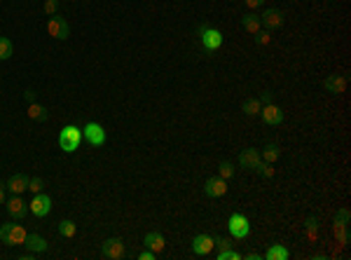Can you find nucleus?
Instances as JSON below:
<instances>
[{"instance_id": "19", "label": "nucleus", "mask_w": 351, "mask_h": 260, "mask_svg": "<svg viewBox=\"0 0 351 260\" xmlns=\"http://www.w3.org/2000/svg\"><path fill=\"white\" fill-rule=\"evenodd\" d=\"M262 258H265V260H288V258H290V253H288L286 246H281V244H272V246L265 251Z\"/></svg>"}, {"instance_id": "35", "label": "nucleus", "mask_w": 351, "mask_h": 260, "mask_svg": "<svg viewBox=\"0 0 351 260\" xmlns=\"http://www.w3.org/2000/svg\"><path fill=\"white\" fill-rule=\"evenodd\" d=\"M335 218H337V221H342V223H349V209H339Z\"/></svg>"}, {"instance_id": "24", "label": "nucleus", "mask_w": 351, "mask_h": 260, "mask_svg": "<svg viewBox=\"0 0 351 260\" xmlns=\"http://www.w3.org/2000/svg\"><path fill=\"white\" fill-rule=\"evenodd\" d=\"M346 225H349V223H342V221H337V218H335V239H337L339 246H346V241H349Z\"/></svg>"}, {"instance_id": "15", "label": "nucleus", "mask_w": 351, "mask_h": 260, "mask_svg": "<svg viewBox=\"0 0 351 260\" xmlns=\"http://www.w3.org/2000/svg\"><path fill=\"white\" fill-rule=\"evenodd\" d=\"M143 244H145L147 248H150V251H153L155 255H160L162 251H164L166 248V239H164V235H162V232H147L145 237H143Z\"/></svg>"}, {"instance_id": "40", "label": "nucleus", "mask_w": 351, "mask_h": 260, "mask_svg": "<svg viewBox=\"0 0 351 260\" xmlns=\"http://www.w3.org/2000/svg\"><path fill=\"white\" fill-rule=\"evenodd\" d=\"M243 258H248V260H260L262 253H248V255H243Z\"/></svg>"}, {"instance_id": "9", "label": "nucleus", "mask_w": 351, "mask_h": 260, "mask_svg": "<svg viewBox=\"0 0 351 260\" xmlns=\"http://www.w3.org/2000/svg\"><path fill=\"white\" fill-rule=\"evenodd\" d=\"M204 192L206 197H225L227 195V181L220 176H213V178H206V183H204Z\"/></svg>"}, {"instance_id": "31", "label": "nucleus", "mask_w": 351, "mask_h": 260, "mask_svg": "<svg viewBox=\"0 0 351 260\" xmlns=\"http://www.w3.org/2000/svg\"><path fill=\"white\" fill-rule=\"evenodd\" d=\"M216 258L218 260H241L243 253H239V251H234V248H227V251H218Z\"/></svg>"}, {"instance_id": "23", "label": "nucleus", "mask_w": 351, "mask_h": 260, "mask_svg": "<svg viewBox=\"0 0 351 260\" xmlns=\"http://www.w3.org/2000/svg\"><path fill=\"white\" fill-rule=\"evenodd\" d=\"M265 162H269V164H274V162H279L281 159V148L276 146V143H269V146L262 148V157Z\"/></svg>"}, {"instance_id": "13", "label": "nucleus", "mask_w": 351, "mask_h": 260, "mask_svg": "<svg viewBox=\"0 0 351 260\" xmlns=\"http://www.w3.org/2000/svg\"><path fill=\"white\" fill-rule=\"evenodd\" d=\"M216 248V239L213 235H197L192 239V251L197 255H209L211 251Z\"/></svg>"}, {"instance_id": "1", "label": "nucleus", "mask_w": 351, "mask_h": 260, "mask_svg": "<svg viewBox=\"0 0 351 260\" xmlns=\"http://www.w3.org/2000/svg\"><path fill=\"white\" fill-rule=\"evenodd\" d=\"M82 143V129L75 127V124H66L59 134V148L64 152H75Z\"/></svg>"}, {"instance_id": "16", "label": "nucleus", "mask_w": 351, "mask_h": 260, "mask_svg": "<svg viewBox=\"0 0 351 260\" xmlns=\"http://www.w3.org/2000/svg\"><path fill=\"white\" fill-rule=\"evenodd\" d=\"M7 211H10V216L12 218H24L26 213H28V204L21 199V195H14L10 202H7Z\"/></svg>"}, {"instance_id": "17", "label": "nucleus", "mask_w": 351, "mask_h": 260, "mask_svg": "<svg viewBox=\"0 0 351 260\" xmlns=\"http://www.w3.org/2000/svg\"><path fill=\"white\" fill-rule=\"evenodd\" d=\"M24 246L28 248L31 253H42V251H47V248H49V244H47L45 237H40V235H26Z\"/></svg>"}, {"instance_id": "36", "label": "nucleus", "mask_w": 351, "mask_h": 260, "mask_svg": "<svg viewBox=\"0 0 351 260\" xmlns=\"http://www.w3.org/2000/svg\"><path fill=\"white\" fill-rule=\"evenodd\" d=\"M138 260H155V253L150 251V248H145V251H140L138 253Z\"/></svg>"}, {"instance_id": "29", "label": "nucleus", "mask_w": 351, "mask_h": 260, "mask_svg": "<svg viewBox=\"0 0 351 260\" xmlns=\"http://www.w3.org/2000/svg\"><path fill=\"white\" fill-rule=\"evenodd\" d=\"M218 174H220V178H225V181H227V178H232L236 174V169H234V164H232V162H220V164H218Z\"/></svg>"}, {"instance_id": "32", "label": "nucleus", "mask_w": 351, "mask_h": 260, "mask_svg": "<svg viewBox=\"0 0 351 260\" xmlns=\"http://www.w3.org/2000/svg\"><path fill=\"white\" fill-rule=\"evenodd\" d=\"M42 185H45V181L42 178H28V190L33 192V195H38V192H42Z\"/></svg>"}, {"instance_id": "25", "label": "nucleus", "mask_w": 351, "mask_h": 260, "mask_svg": "<svg viewBox=\"0 0 351 260\" xmlns=\"http://www.w3.org/2000/svg\"><path fill=\"white\" fill-rule=\"evenodd\" d=\"M305 230H307V239L309 241H316L319 239V221L316 218H307V223H305Z\"/></svg>"}, {"instance_id": "7", "label": "nucleus", "mask_w": 351, "mask_h": 260, "mask_svg": "<svg viewBox=\"0 0 351 260\" xmlns=\"http://www.w3.org/2000/svg\"><path fill=\"white\" fill-rule=\"evenodd\" d=\"M47 33H49L52 38H57V40H66L70 35V26H68V21H66L64 17L54 14V17L47 21Z\"/></svg>"}, {"instance_id": "8", "label": "nucleus", "mask_w": 351, "mask_h": 260, "mask_svg": "<svg viewBox=\"0 0 351 260\" xmlns=\"http://www.w3.org/2000/svg\"><path fill=\"white\" fill-rule=\"evenodd\" d=\"M28 211H31L33 216H38V218L47 216V213L52 211V197L49 195H42V192L33 195L31 204H28Z\"/></svg>"}, {"instance_id": "22", "label": "nucleus", "mask_w": 351, "mask_h": 260, "mask_svg": "<svg viewBox=\"0 0 351 260\" xmlns=\"http://www.w3.org/2000/svg\"><path fill=\"white\" fill-rule=\"evenodd\" d=\"M28 117H31V120H38V122H45L47 117H49V113H47L45 106H40V103L31 101V103H28Z\"/></svg>"}, {"instance_id": "33", "label": "nucleus", "mask_w": 351, "mask_h": 260, "mask_svg": "<svg viewBox=\"0 0 351 260\" xmlns=\"http://www.w3.org/2000/svg\"><path fill=\"white\" fill-rule=\"evenodd\" d=\"M213 239H216V246H218V251H227V248H232L234 244H232L230 239H225V237H216L213 235Z\"/></svg>"}, {"instance_id": "39", "label": "nucleus", "mask_w": 351, "mask_h": 260, "mask_svg": "<svg viewBox=\"0 0 351 260\" xmlns=\"http://www.w3.org/2000/svg\"><path fill=\"white\" fill-rule=\"evenodd\" d=\"M5 190H7V185H3V183H0V204L5 202Z\"/></svg>"}, {"instance_id": "11", "label": "nucleus", "mask_w": 351, "mask_h": 260, "mask_svg": "<svg viewBox=\"0 0 351 260\" xmlns=\"http://www.w3.org/2000/svg\"><path fill=\"white\" fill-rule=\"evenodd\" d=\"M258 162H260V150H258V148H243V150L239 152V164H241V169H246V171H256Z\"/></svg>"}, {"instance_id": "34", "label": "nucleus", "mask_w": 351, "mask_h": 260, "mask_svg": "<svg viewBox=\"0 0 351 260\" xmlns=\"http://www.w3.org/2000/svg\"><path fill=\"white\" fill-rule=\"evenodd\" d=\"M57 7H59V0H45V14L54 17V14H57Z\"/></svg>"}, {"instance_id": "37", "label": "nucleus", "mask_w": 351, "mask_h": 260, "mask_svg": "<svg viewBox=\"0 0 351 260\" xmlns=\"http://www.w3.org/2000/svg\"><path fill=\"white\" fill-rule=\"evenodd\" d=\"M243 3H246V7H248V10H258V7H260L265 0H243Z\"/></svg>"}, {"instance_id": "20", "label": "nucleus", "mask_w": 351, "mask_h": 260, "mask_svg": "<svg viewBox=\"0 0 351 260\" xmlns=\"http://www.w3.org/2000/svg\"><path fill=\"white\" fill-rule=\"evenodd\" d=\"M241 24H243V31H248L250 35H256V33L260 31V28H262V24H260V17H258L256 12H250V14H243Z\"/></svg>"}, {"instance_id": "30", "label": "nucleus", "mask_w": 351, "mask_h": 260, "mask_svg": "<svg viewBox=\"0 0 351 260\" xmlns=\"http://www.w3.org/2000/svg\"><path fill=\"white\" fill-rule=\"evenodd\" d=\"M256 45L258 47H267V45H272V31H267V28H265V31H258L256 33Z\"/></svg>"}, {"instance_id": "18", "label": "nucleus", "mask_w": 351, "mask_h": 260, "mask_svg": "<svg viewBox=\"0 0 351 260\" xmlns=\"http://www.w3.org/2000/svg\"><path fill=\"white\" fill-rule=\"evenodd\" d=\"M7 190L12 192V195H21V192L28 190V178L24 174H14L10 181H7Z\"/></svg>"}, {"instance_id": "28", "label": "nucleus", "mask_w": 351, "mask_h": 260, "mask_svg": "<svg viewBox=\"0 0 351 260\" xmlns=\"http://www.w3.org/2000/svg\"><path fill=\"white\" fill-rule=\"evenodd\" d=\"M253 174H260V176H265V178H274V166H272V164H269V162H262V159H260V162H258V166H256V171H253Z\"/></svg>"}, {"instance_id": "6", "label": "nucleus", "mask_w": 351, "mask_h": 260, "mask_svg": "<svg viewBox=\"0 0 351 260\" xmlns=\"http://www.w3.org/2000/svg\"><path fill=\"white\" fill-rule=\"evenodd\" d=\"M82 139H87L89 146H103L106 143V129L98 122H87L82 129Z\"/></svg>"}, {"instance_id": "21", "label": "nucleus", "mask_w": 351, "mask_h": 260, "mask_svg": "<svg viewBox=\"0 0 351 260\" xmlns=\"http://www.w3.org/2000/svg\"><path fill=\"white\" fill-rule=\"evenodd\" d=\"M241 110L248 117H258L260 115V110H262V103H260V99H256V96H250V99H246V101L241 103Z\"/></svg>"}, {"instance_id": "27", "label": "nucleus", "mask_w": 351, "mask_h": 260, "mask_svg": "<svg viewBox=\"0 0 351 260\" xmlns=\"http://www.w3.org/2000/svg\"><path fill=\"white\" fill-rule=\"evenodd\" d=\"M59 232H61L66 239H70V237H75L77 225L73 221H61V223H59Z\"/></svg>"}, {"instance_id": "12", "label": "nucleus", "mask_w": 351, "mask_h": 260, "mask_svg": "<svg viewBox=\"0 0 351 260\" xmlns=\"http://www.w3.org/2000/svg\"><path fill=\"white\" fill-rule=\"evenodd\" d=\"M260 24L265 26L267 31L281 28V24H283V12H281V10H276V7H269V10H265V12H262Z\"/></svg>"}, {"instance_id": "4", "label": "nucleus", "mask_w": 351, "mask_h": 260, "mask_svg": "<svg viewBox=\"0 0 351 260\" xmlns=\"http://www.w3.org/2000/svg\"><path fill=\"white\" fill-rule=\"evenodd\" d=\"M227 230L234 239H246L250 235V223L243 213H232L230 221H227Z\"/></svg>"}, {"instance_id": "5", "label": "nucleus", "mask_w": 351, "mask_h": 260, "mask_svg": "<svg viewBox=\"0 0 351 260\" xmlns=\"http://www.w3.org/2000/svg\"><path fill=\"white\" fill-rule=\"evenodd\" d=\"M101 253L108 260H122L127 258V246H124V241L120 237H113V239H106L101 244Z\"/></svg>"}, {"instance_id": "14", "label": "nucleus", "mask_w": 351, "mask_h": 260, "mask_svg": "<svg viewBox=\"0 0 351 260\" xmlns=\"http://www.w3.org/2000/svg\"><path fill=\"white\" fill-rule=\"evenodd\" d=\"M346 87H349L346 75H330V77H326V82H323V89H326L328 94H344Z\"/></svg>"}, {"instance_id": "3", "label": "nucleus", "mask_w": 351, "mask_h": 260, "mask_svg": "<svg viewBox=\"0 0 351 260\" xmlns=\"http://www.w3.org/2000/svg\"><path fill=\"white\" fill-rule=\"evenodd\" d=\"M199 35H202V47L206 52H216L223 47V33L218 31V28H211V26H199Z\"/></svg>"}, {"instance_id": "2", "label": "nucleus", "mask_w": 351, "mask_h": 260, "mask_svg": "<svg viewBox=\"0 0 351 260\" xmlns=\"http://www.w3.org/2000/svg\"><path fill=\"white\" fill-rule=\"evenodd\" d=\"M0 239L5 241L7 246H19L26 241V230L24 225H17V223H5L0 228Z\"/></svg>"}, {"instance_id": "10", "label": "nucleus", "mask_w": 351, "mask_h": 260, "mask_svg": "<svg viewBox=\"0 0 351 260\" xmlns=\"http://www.w3.org/2000/svg\"><path fill=\"white\" fill-rule=\"evenodd\" d=\"M260 115H262V120L267 122L269 127H279L281 122L286 120V115H283V110H281L279 106H274V103H267V106H262Z\"/></svg>"}, {"instance_id": "38", "label": "nucleus", "mask_w": 351, "mask_h": 260, "mask_svg": "<svg viewBox=\"0 0 351 260\" xmlns=\"http://www.w3.org/2000/svg\"><path fill=\"white\" fill-rule=\"evenodd\" d=\"M272 96H274V94H272V92H262V96H260V103H262V106H267V103H272Z\"/></svg>"}, {"instance_id": "26", "label": "nucleus", "mask_w": 351, "mask_h": 260, "mask_svg": "<svg viewBox=\"0 0 351 260\" xmlns=\"http://www.w3.org/2000/svg\"><path fill=\"white\" fill-rule=\"evenodd\" d=\"M14 52V45L10 38H0V61H7V59L12 57Z\"/></svg>"}]
</instances>
